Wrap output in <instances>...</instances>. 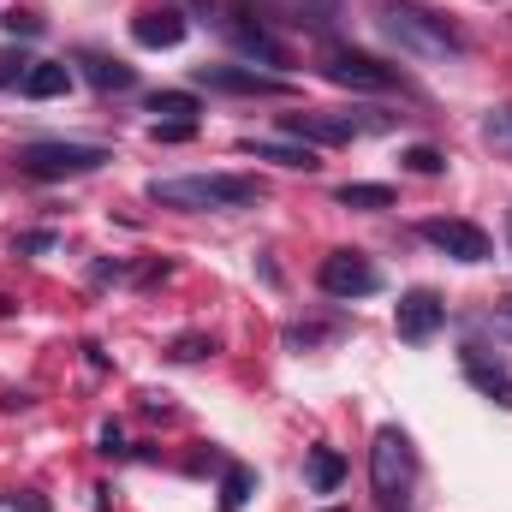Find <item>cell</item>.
Wrapping results in <instances>:
<instances>
[{"label": "cell", "instance_id": "1", "mask_svg": "<svg viewBox=\"0 0 512 512\" xmlns=\"http://www.w3.org/2000/svg\"><path fill=\"white\" fill-rule=\"evenodd\" d=\"M149 203L161 209H256L262 203V185L256 179H239V173H185V179H155L149 185Z\"/></svg>", "mask_w": 512, "mask_h": 512}, {"label": "cell", "instance_id": "2", "mask_svg": "<svg viewBox=\"0 0 512 512\" xmlns=\"http://www.w3.org/2000/svg\"><path fill=\"white\" fill-rule=\"evenodd\" d=\"M376 24H382L387 42H393L399 54H411V60H459V54H465L459 30H453L447 18L423 12V6H382Z\"/></svg>", "mask_w": 512, "mask_h": 512}, {"label": "cell", "instance_id": "3", "mask_svg": "<svg viewBox=\"0 0 512 512\" xmlns=\"http://www.w3.org/2000/svg\"><path fill=\"white\" fill-rule=\"evenodd\" d=\"M370 483L382 495L387 512H411V483H417V453H411V435L405 429H376V447H370Z\"/></svg>", "mask_w": 512, "mask_h": 512}, {"label": "cell", "instance_id": "4", "mask_svg": "<svg viewBox=\"0 0 512 512\" xmlns=\"http://www.w3.org/2000/svg\"><path fill=\"white\" fill-rule=\"evenodd\" d=\"M114 155L102 149V143H66V137H54V143H24L18 149V173H30V179H84V173H96V167H108Z\"/></svg>", "mask_w": 512, "mask_h": 512}, {"label": "cell", "instance_id": "5", "mask_svg": "<svg viewBox=\"0 0 512 512\" xmlns=\"http://www.w3.org/2000/svg\"><path fill=\"white\" fill-rule=\"evenodd\" d=\"M399 114H280V131L298 137V143H352V137H370V131H393Z\"/></svg>", "mask_w": 512, "mask_h": 512}, {"label": "cell", "instance_id": "6", "mask_svg": "<svg viewBox=\"0 0 512 512\" xmlns=\"http://www.w3.org/2000/svg\"><path fill=\"white\" fill-rule=\"evenodd\" d=\"M322 78L340 84V90H370V96L399 90V72H393V66L370 60V54H358V48H340V42L322 48Z\"/></svg>", "mask_w": 512, "mask_h": 512}, {"label": "cell", "instance_id": "7", "mask_svg": "<svg viewBox=\"0 0 512 512\" xmlns=\"http://www.w3.org/2000/svg\"><path fill=\"white\" fill-rule=\"evenodd\" d=\"M316 286H322L328 298H370V292L382 286V274H376V262H364L358 251H334V256H322Z\"/></svg>", "mask_w": 512, "mask_h": 512}, {"label": "cell", "instance_id": "8", "mask_svg": "<svg viewBox=\"0 0 512 512\" xmlns=\"http://www.w3.org/2000/svg\"><path fill=\"white\" fill-rule=\"evenodd\" d=\"M441 322H447V304H441L429 286L405 292V298H399V310H393V328H399V340H405V346L435 340V328H441Z\"/></svg>", "mask_w": 512, "mask_h": 512}, {"label": "cell", "instance_id": "9", "mask_svg": "<svg viewBox=\"0 0 512 512\" xmlns=\"http://www.w3.org/2000/svg\"><path fill=\"white\" fill-rule=\"evenodd\" d=\"M215 30L239 48V54H251L262 66H286V48L262 30V18H245V12H233V6H221V18H215Z\"/></svg>", "mask_w": 512, "mask_h": 512}, {"label": "cell", "instance_id": "10", "mask_svg": "<svg viewBox=\"0 0 512 512\" xmlns=\"http://www.w3.org/2000/svg\"><path fill=\"white\" fill-rule=\"evenodd\" d=\"M423 239H429L435 251H447L453 262H483V256H489V233L471 227V221H453V215L423 221Z\"/></svg>", "mask_w": 512, "mask_h": 512}, {"label": "cell", "instance_id": "11", "mask_svg": "<svg viewBox=\"0 0 512 512\" xmlns=\"http://www.w3.org/2000/svg\"><path fill=\"white\" fill-rule=\"evenodd\" d=\"M197 84L227 90V96H286V78H268L256 66H197Z\"/></svg>", "mask_w": 512, "mask_h": 512}, {"label": "cell", "instance_id": "12", "mask_svg": "<svg viewBox=\"0 0 512 512\" xmlns=\"http://www.w3.org/2000/svg\"><path fill=\"white\" fill-rule=\"evenodd\" d=\"M185 12L179 6H149V12H137L131 18V36H137V48H179L185 42Z\"/></svg>", "mask_w": 512, "mask_h": 512}, {"label": "cell", "instance_id": "13", "mask_svg": "<svg viewBox=\"0 0 512 512\" xmlns=\"http://www.w3.org/2000/svg\"><path fill=\"white\" fill-rule=\"evenodd\" d=\"M459 364H465V382L477 387L483 399H495V405H507V411H512V376L501 370V364H489L477 346H465V358H459Z\"/></svg>", "mask_w": 512, "mask_h": 512}, {"label": "cell", "instance_id": "14", "mask_svg": "<svg viewBox=\"0 0 512 512\" xmlns=\"http://www.w3.org/2000/svg\"><path fill=\"white\" fill-rule=\"evenodd\" d=\"M18 90H24L30 102H54V96L72 90V66H60V60H30V72H24Z\"/></svg>", "mask_w": 512, "mask_h": 512}, {"label": "cell", "instance_id": "15", "mask_svg": "<svg viewBox=\"0 0 512 512\" xmlns=\"http://www.w3.org/2000/svg\"><path fill=\"white\" fill-rule=\"evenodd\" d=\"M239 149H245V155H256V161H280V167H292V173H316V167H322L310 143L298 149V143H268V137H245Z\"/></svg>", "mask_w": 512, "mask_h": 512}, {"label": "cell", "instance_id": "16", "mask_svg": "<svg viewBox=\"0 0 512 512\" xmlns=\"http://www.w3.org/2000/svg\"><path fill=\"white\" fill-rule=\"evenodd\" d=\"M78 66H84V78L96 90H131L137 84V72H131L126 60H108V54H78Z\"/></svg>", "mask_w": 512, "mask_h": 512}, {"label": "cell", "instance_id": "17", "mask_svg": "<svg viewBox=\"0 0 512 512\" xmlns=\"http://www.w3.org/2000/svg\"><path fill=\"white\" fill-rule=\"evenodd\" d=\"M340 477H346V459H340L334 447H310V489H316V495H334Z\"/></svg>", "mask_w": 512, "mask_h": 512}, {"label": "cell", "instance_id": "18", "mask_svg": "<svg viewBox=\"0 0 512 512\" xmlns=\"http://www.w3.org/2000/svg\"><path fill=\"white\" fill-rule=\"evenodd\" d=\"M149 114H155V120H197L203 108H197L191 90H161V96H149Z\"/></svg>", "mask_w": 512, "mask_h": 512}, {"label": "cell", "instance_id": "19", "mask_svg": "<svg viewBox=\"0 0 512 512\" xmlns=\"http://www.w3.org/2000/svg\"><path fill=\"white\" fill-rule=\"evenodd\" d=\"M334 197L346 209H393V185H340Z\"/></svg>", "mask_w": 512, "mask_h": 512}, {"label": "cell", "instance_id": "20", "mask_svg": "<svg viewBox=\"0 0 512 512\" xmlns=\"http://www.w3.org/2000/svg\"><path fill=\"white\" fill-rule=\"evenodd\" d=\"M251 501V471L245 465H227V483H221V512H239Z\"/></svg>", "mask_w": 512, "mask_h": 512}, {"label": "cell", "instance_id": "21", "mask_svg": "<svg viewBox=\"0 0 512 512\" xmlns=\"http://www.w3.org/2000/svg\"><path fill=\"white\" fill-rule=\"evenodd\" d=\"M483 143L501 149V155H512V108H495V114L483 120Z\"/></svg>", "mask_w": 512, "mask_h": 512}, {"label": "cell", "instance_id": "22", "mask_svg": "<svg viewBox=\"0 0 512 512\" xmlns=\"http://www.w3.org/2000/svg\"><path fill=\"white\" fill-rule=\"evenodd\" d=\"M399 161H405L411 173H441V167H447V155H441V149H429V143H411Z\"/></svg>", "mask_w": 512, "mask_h": 512}, {"label": "cell", "instance_id": "23", "mask_svg": "<svg viewBox=\"0 0 512 512\" xmlns=\"http://www.w3.org/2000/svg\"><path fill=\"white\" fill-rule=\"evenodd\" d=\"M24 72H30V54L24 48H0V90L6 84H24Z\"/></svg>", "mask_w": 512, "mask_h": 512}, {"label": "cell", "instance_id": "24", "mask_svg": "<svg viewBox=\"0 0 512 512\" xmlns=\"http://www.w3.org/2000/svg\"><path fill=\"white\" fill-rule=\"evenodd\" d=\"M197 131V120H155V143H185Z\"/></svg>", "mask_w": 512, "mask_h": 512}, {"label": "cell", "instance_id": "25", "mask_svg": "<svg viewBox=\"0 0 512 512\" xmlns=\"http://www.w3.org/2000/svg\"><path fill=\"white\" fill-rule=\"evenodd\" d=\"M6 30H12V36H42V18H36V12H12Z\"/></svg>", "mask_w": 512, "mask_h": 512}, {"label": "cell", "instance_id": "26", "mask_svg": "<svg viewBox=\"0 0 512 512\" xmlns=\"http://www.w3.org/2000/svg\"><path fill=\"white\" fill-rule=\"evenodd\" d=\"M203 352H215V346H209V340H179V346H173L179 364H191V358H203Z\"/></svg>", "mask_w": 512, "mask_h": 512}, {"label": "cell", "instance_id": "27", "mask_svg": "<svg viewBox=\"0 0 512 512\" xmlns=\"http://www.w3.org/2000/svg\"><path fill=\"white\" fill-rule=\"evenodd\" d=\"M18 512H48V501H36V495H24V501H18Z\"/></svg>", "mask_w": 512, "mask_h": 512}, {"label": "cell", "instance_id": "28", "mask_svg": "<svg viewBox=\"0 0 512 512\" xmlns=\"http://www.w3.org/2000/svg\"><path fill=\"white\" fill-rule=\"evenodd\" d=\"M495 322H501V328H507V334H512V304H507V310H501V316H495Z\"/></svg>", "mask_w": 512, "mask_h": 512}, {"label": "cell", "instance_id": "29", "mask_svg": "<svg viewBox=\"0 0 512 512\" xmlns=\"http://www.w3.org/2000/svg\"><path fill=\"white\" fill-rule=\"evenodd\" d=\"M328 512H340V507H328Z\"/></svg>", "mask_w": 512, "mask_h": 512}]
</instances>
